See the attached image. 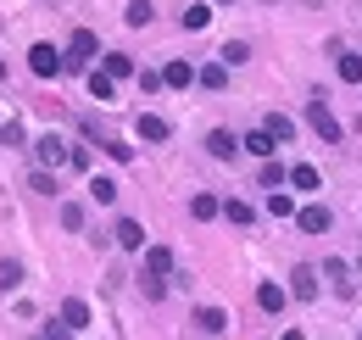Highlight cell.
<instances>
[{
    "instance_id": "f1b7e54d",
    "label": "cell",
    "mask_w": 362,
    "mask_h": 340,
    "mask_svg": "<svg viewBox=\"0 0 362 340\" xmlns=\"http://www.w3.org/2000/svg\"><path fill=\"white\" fill-rule=\"evenodd\" d=\"M28 190H34V196H56V178H50L45 168H34L28 173Z\"/></svg>"
},
{
    "instance_id": "d590c367",
    "label": "cell",
    "mask_w": 362,
    "mask_h": 340,
    "mask_svg": "<svg viewBox=\"0 0 362 340\" xmlns=\"http://www.w3.org/2000/svg\"><path fill=\"white\" fill-rule=\"evenodd\" d=\"M0 145H23V123H0Z\"/></svg>"
},
{
    "instance_id": "b9f144b4",
    "label": "cell",
    "mask_w": 362,
    "mask_h": 340,
    "mask_svg": "<svg viewBox=\"0 0 362 340\" xmlns=\"http://www.w3.org/2000/svg\"><path fill=\"white\" fill-rule=\"evenodd\" d=\"M357 273H362V256H357Z\"/></svg>"
},
{
    "instance_id": "d4e9b609",
    "label": "cell",
    "mask_w": 362,
    "mask_h": 340,
    "mask_svg": "<svg viewBox=\"0 0 362 340\" xmlns=\"http://www.w3.org/2000/svg\"><path fill=\"white\" fill-rule=\"evenodd\" d=\"M106 73H112V79H129V73H134V56H129V50H112V56H106Z\"/></svg>"
},
{
    "instance_id": "e0dca14e",
    "label": "cell",
    "mask_w": 362,
    "mask_h": 340,
    "mask_svg": "<svg viewBox=\"0 0 362 340\" xmlns=\"http://www.w3.org/2000/svg\"><path fill=\"white\" fill-rule=\"evenodd\" d=\"M323 273L334 279V290H340V296H351V290H357V285H351V268H346L340 256H329V262H323Z\"/></svg>"
},
{
    "instance_id": "277c9868",
    "label": "cell",
    "mask_w": 362,
    "mask_h": 340,
    "mask_svg": "<svg viewBox=\"0 0 362 340\" xmlns=\"http://www.w3.org/2000/svg\"><path fill=\"white\" fill-rule=\"evenodd\" d=\"M168 273H173V251L168 246H145V279L168 285Z\"/></svg>"
},
{
    "instance_id": "d6986e66",
    "label": "cell",
    "mask_w": 362,
    "mask_h": 340,
    "mask_svg": "<svg viewBox=\"0 0 362 340\" xmlns=\"http://www.w3.org/2000/svg\"><path fill=\"white\" fill-rule=\"evenodd\" d=\"M90 95H95V101H112V95H117V79H112L106 67H95V73H90Z\"/></svg>"
},
{
    "instance_id": "30bf717a",
    "label": "cell",
    "mask_w": 362,
    "mask_h": 340,
    "mask_svg": "<svg viewBox=\"0 0 362 340\" xmlns=\"http://www.w3.org/2000/svg\"><path fill=\"white\" fill-rule=\"evenodd\" d=\"M206 151H212L218 162H234V151H240V140H234L228 128H212V134H206Z\"/></svg>"
},
{
    "instance_id": "9a60e30c",
    "label": "cell",
    "mask_w": 362,
    "mask_h": 340,
    "mask_svg": "<svg viewBox=\"0 0 362 340\" xmlns=\"http://www.w3.org/2000/svg\"><path fill=\"white\" fill-rule=\"evenodd\" d=\"M62 324H67V329H84V324H90V301L67 296V301H62Z\"/></svg>"
},
{
    "instance_id": "2e32d148",
    "label": "cell",
    "mask_w": 362,
    "mask_h": 340,
    "mask_svg": "<svg viewBox=\"0 0 362 340\" xmlns=\"http://www.w3.org/2000/svg\"><path fill=\"white\" fill-rule=\"evenodd\" d=\"M90 201H95V207H112V201H117V178L95 173V178H90Z\"/></svg>"
},
{
    "instance_id": "e575fe53",
    "label": "cell",
    "mask_w": 362,
    "mask_h": 340,
    "mask_svg": "<svg viewBox=\"0 0 362 340\" xmlns=\"http://www.w3.org/2000/svg\"><path fill=\"white\" fill-rule=\"evenodd\" d=\"M67 168H78V173H90V151H84V145H73V151H67Z\"/></svg>"
},
{
    "instance_id": "8d00e7d4",
    "label": "cell",
    "mask_w": 362,
    "mask_h": 340,
    "mask_svg": "<svg viewBox=\"0 0 362 340\" xmlns=\"http://www.w3.org/2000/svg\"><path fill=\"white\" fill-rule=\"evenodd\" d=\"M139 84H145V95H156V89H162V73H156V67H145V73H139Z\"/></svg>"
},
{
    "instance_id": "7402d4cb",
    "label": "cell",
    "mask_w": 362,
    "mask_h": 340,
    "mask_svg": "<svg viewBox=\"0 0 362 340\" xmlns=\"http://www.w3.org/2000/svg\"><path fill=\"white\" fill-rule=\"evenodd\" d=\"M195 79H201V89H223L228 84V67H223V62H206Z\"/></svg>"
},
{
    "instance_id": "484cf974",
    "label": "cell",
    "mask_w": 362,
    "mask_h": 340,
    "mask_svg": "<svg viewBox=\"0 0 362 340\" xmlns=\"http://www.w3.org/2000/svg\"><path fill=\"white\" fill-rule=\"evenodd\" d=\"M290 184H296V190H317V168L313 162H296V168H290Z\"/></svg>"
},
{
    "instance_id": "8fae6325",
    "label": "cell",
    "mask_w": 362,
    "mask_h": 340,
    "mask_svg": "<svg viewBox=\"0 0 362 340\" xmlns=\"http://www.w3.org/2000/svg\"><path fill=\"white\" fill-rule=\"evenodd\" d=\"M139 140H151V145H162V140H168V134H173V128H168V118H156V112H139Z\"/></svg>"
},
{
    "instance_id": "d6a6232c",
    "label": "cell",
    "mask_w": 362,
    "mask_h": 340,
    "mask_svg": "<svg viewBox=\"0 0 362 340\" xmlns=\"http://www.w3.org/2000/svg\"><path fill=\"white\" fill-rule=\"evenodd\" d=\"M284 178H290L284 162H262V184H284Z\"/></svg>"
},
{
    "instance_id": "52a82bcc",
    "label": "cell",
    "mask_w": 362,
    "mask_h": 340,
    "mask_svg": "<svg viewBox=\"0 0 362 340\" xmlns=\"http://www.w3.org/2000/svg\"><path fill=\"white\" fill-rule=\"evenodd\" d=\"M284 301H290V290H284V285H273V279H262V285H257V307H262V312H284Z\"/></svg>"
},
{
    "instance_id": "7bdbcfd3",
    "label": "cell",
    "mask_w": 362,
    "mask_h": 340,
    "mask_svg": "<svg viewBox=\"0 0 362 340\" xmlns=\"http://www.w3.org/2000/svg\"><path fill=\"white\" fill-rule=\"evenodd\" d=\"M40 340H45V335H40Z\"/></svg>"
},
{
    "instance_id": "cb8c5ba5",
    "label": "cell",
    "mask_w": 362,
    "mask_h": 340,
    "mask_svg": "<svg viewBox=\"0 0 362 340\" xmlns=\"http://www.w3.org/2000/svg\"><path fill=\"white\" fill-rule=\"evenodd\" d=\"M206 23H212V6H206V0H201V6H189V11H184V28H189V34H201V28H206Z\"/></svg>"
},
{
    "instance_id": "44dd1931",
    "label": "cell",
    "mask_w": 362,
    "mask_h": 340,
    "mask_svg": "<svg viewBox=\"0 0 362 340\" xmlns=\"http://www.w3.org/2000/svg\"><path fill=\"white\" fill-rule=\"evenodd\" d=\"M245 56H251V45H245V40H228L223 50H218V62H223V67H245Z\"/></svg>"
},
{
    "instance_id": "5bb4252c",
    "label": "cell",
    "mask_w": 362,
    "mask_h": 340,
    "mask_svg": "<svg viewBox=\"0 0 362 340\" xmlns=\"http://www.w3.org/2000/svg\"><path fill=\"white\" fill-rule=\"evenodd\" d=\"M162 84L168 89H189L195 84V67H189V62H168V67H162Z\"/></svg>"
},
{
    "instance_id": "8992f818",
    "label": "cell",
    "mask_w": 362,
    "mask_h": 340,
    "mask_svg": "<svg viewBox=\"0 0 362 340\" xmlns=\"http://www.w3.org/2000/svg\"><path fill=\"white\" fill-rule=\"evenodd\" d=\"M195 329H201V335H223L228 312H223V307H195Z\"/></svg>"
},
{
    "instance_id": "f546056e",
    "label": "cell",
    "mask_w": 362,
    "mask_h": 340,
    "mask_svg": "<svg viewBox=\"0 0 362 340\" xmlns=\"http://www.w3.org/2000/svg\"><path fill=\"white\" fill-rule=\"evenodd\" d=\"M340 79H346V84H362V56H340Z\"/></svg>"
},
{
    "instance_id": "4fadbf2b",
    "label": "cell",
    "mask_w": 362,
    "mask_h": 340,
    "mask_svg": "<svg viewBox=\"0 0 362 340\" xmlns=\"http://www.w3.org/2000/svg\"><path fill=\"white\" fill-rule=\"evenodd\" d=\"M290 290H296L301 301H313V296H317V268H307V262H301V268L290 273Z\"/></svg>"
},
{
    "instance_id": "4316f807",
    "label": "cell",
    "mask_w": 362,
    "mask_h": 340,
    "mask_svg": "<svg viewBox=\"0 0 362 340\" xmlns=\"http://www.w3.org/2000/svg\"><path fill=\"white\" fill-rule=\"evenodd\" d=\"M151 11H156L151 0H129V11H123V17H129V28H145V23H151Z\"/></svg>"
},
{
    "instance_id": "ffe728a7",
    "label": "cell",
    "mask_w": 362,
    "mask_h": 340,
    "mask_svg": "<svg viewBox=\"0 0 362 340\" xmlns=\"http://www.w3.org/2000/svg\"><path fill=\"white\" fill-rule=\"evenodd\" d=\"M218 212H223V201H218V196H206V190L189 201V217H201V223H206V217H218Z\"/></svg>"
},
{
    "instance_id": "5b68a950",
    "label": "cell",
    "mask_w": 362,
    "mask_h": 340,
    "mask_svg": "<svg viewBox=\"0 0 362 340\" xmlns=\"http://www.w3.org/2000/svg\"><path fill=\"white\" fill-rule=\"evenodd\" d=\"M95 50H100V40H95L90 28H78V34L67 40V67H84V62H90Z\"/></svg>"
},
{
    "instance_id": "1f68e13d",
    "label": "cell",
    "mask_w": 362,
    "mask_h": 340,
    "mask_svg": "<svg viewBox=\"0 0 362 340\" xmlns=\"http://www.w3.org/2000/svg\"><path fill=\"white\" fill-rule=\"evenodd\" d=\"M106 157H112V162H134V145H123V140H106Z\"/></svg>"
},
{
    "instance_id": "74e56055",
    "label": "cell",
    "mask_w": 362,
    "mask_h": 340,
    "mask_svg": "<svg viewBox=\"0 0 362 340\" xmlns=\"http://www.w3.org/2000/svg\"><path fill=\"white\" fill-rule=\"evenodd\" d=\"M67 335H73V329H67L62 318H56V324H45V340H67Z\"/></svg>"
},
{
    "instance_id": "836d02e7",
    "label": "cell",
    "mask_w": 362,
    "mask_h": 340,
    "mask_svg": "<svg viewBox=\"0 0 362 340\" xmlns=\"http://www.w3.org/2000/svg\"><path fill=\"white\" fill-rule=\"evenodd\" d=\"M62 223H67V229H84V207H78V201H67V207H62Z\"/></svg>"
},
{
    "instance_id": "ab89813d",
    "label": "cell",
    "mask_w": 362,
    "mask_h": 340,
    "mask_svg": "<svg viewBox=\"0 0 362 340\" xmlns=\"http://www.w3.org/2000/svg\"><path fill=\"white\" fill-rule=\"evenodd\" d=\"M0 79H6V62H0Z\"/></svg>"
},
{
    "instance_id": "7a4b0ae2",
    "label": "cell",
    "mask_w": 362,
    "mask_h": 340,
    "mask_svg": "<svg viewBox=\"0 0 362 340\" xmlns=\"http://www.w3.org/2000/svg\"><path fill=\"white\" fill-rule=\"evenodd\" d=\"M67 151H73V145H67V140H62V134H40V140H34V162H40V168H62V162H67Z\"/></svg>"
},
{
    "instance_id": "4dcf8cb0",
    "label": "cell",
    "mask_w": 362,
    "mask_h": 340,
    "mask_svg": "<svg viewBox=\"0 0 362 340\" xmlns=\"http://www.w3.org/2000/svg\"><path fill=\"white\" fill-rule=\"evenodd\" d=\"M268 212L273 217H296V201H290V196H268Z\"/></svg>"
},
{
    "instance_id": "9c48e42d",
    "label": "cell",
    "mask_w": 362,
    "mask_h": 340,
    "mask_svg": "<svg viewBox=\"0 0 362 340\" xmlns=\"http://www.w3.org/2000/svg\"><path fill=\"white\" fill-rule=\"evenodd\" d=\"M112 234H117V246H123V251H145V229H139L134 217H117V229H112Z\"/></svg>"
},
{
    "instance_id": "6da1fadb",
    "label": "cell",
    "mask_w": 362,
    "mask_h": 340,
    "mask_svg": "<svg viewBox=\"0 0 362 340\" xmlns=\"http://www.w3.org/2000/svg\"><path fill=\"white\" fill-rule=\"evenodd\" d=\"M28 67H34V73H40V79H56V73H62V67H67V56H62V50H56V45H28Z\"/></svg>"
},
{
    "instance_id": "3957f363",
    "label": "cell",
    "mask_w": 362,
    "mask_h": 340,
    "mask_svg": "<svg viewBox=\"0 0 362 340\" xmlns=\"http://www.w3.org/2000/svg\"><path fill=\"white\" fill-rule=\"evenodd\" d=\"M307 118H313V128H317V140H323V145H340V134H346V128H340V118H334L323 101H313V106H307Z\"/></svg>"
},
{
    "instance_id": "7c38bea8",
    "label": "cell",
    "mask_w": 362,
    "mask_h": 340,
    "mask_svg": "<svg viewBox=\"0 0 362 340\" xmlns=\"http://www.w3.org/2000/svg\"><path fill=\"white\" fill-rule=\"evenodd\" d=\"M296 223H301L307 234H323V229L334 223V212H329V207H301V212H296Z\"/></svg>"
},
{
    "instance_id": "ac0fdd59",
    "label": "cell",
    "mask_w": 362,
    "mask_h": 340,
    "mask_svg": "<svg viewBox=\"0 0 362 340\" xmlns=\"http://www.w3.org/2000/svg\"><path fill=\"white\" fill-rule=\"evenodd\" d=\"M223 217L234 229H251V223H257V207H251V201H223Z\"/></svg>"
},
{
    "instance_id": "60d3db41",
    "label": "cell",
    "mask_w": 362,
    "mask_h": 340,
    "mask_svg": "<svg viewBox=\"0 0 362 340\" xmlns=\"http://www.w3.org/2000/svg\"><path fill=\"white\" fill-rule=\"evenodd\" d=\"M218 6H234V0H218Z\"/></svg>"
},
{
    "instance_id": "f35d334b",
    "label": "cell",
    "mask_w": 362,
    "mask_h": 340,
    "mask_svg": "<svg viewBox=\"0 0 362 340\" xmlns=\"http://www.w3.org/2000/svg\"><path fill=\"white\" fill-rule=\"evenodd\" d=\"M279 340H307V335H301V329H284V335H279Z\"/></svg>"
},
{
    "instance_id": "ba28073f",
    "label": "cell",
    "mask_w": 362,
    "mask_h": 340,
    "mask_svg": "<svg viewBox=\"0 0 362 340\" xmlns=\"http://www.w3.org/2000/svg\"><path fill=\"white\" fill-rule=\"evenodd\" d=\"M245 151H251L257 162H273V151H279V140H273L268 128H251V134H245Z\"/></svg>"
},
{
    "instance_id": "603a6c76",
    "label": "cell",
    "mask_w": 362,
    "mask_h": 340,
    "mask_svg": "<svg viewBox=\"0 0 362 340\" xmlns=\"http://www.w3.org/2000/svg\"><path fill=\"white\" fill-rule=\"evenodd\" d=\"M268 134L279 140V145H290V140H296V123H290V112H273V118H268Z\"/></svg>"
},
{
    "instance_id": "83f0119b",
    "label": "cell",
    "mask_w": 362,
    "mask_h": 340,
    "mask_svg": "<svg viewBox=\"0 0 362 340\" xmlns=\"http://www.w3.org/2000/svg\"><path fill=\"white\" fill-rule=\"evenodd\" d=\"M17 285H23V262L6 256V262H0V290H17Z\"/></svg>"
}]
</instances>
